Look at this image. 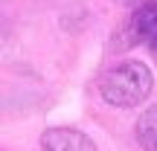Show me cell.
Instances as JSON below:
<instances>
[{
  "instance_id": "7a4b0ae2",
  "label": "cell",
  "mask_w": 157,
  "mask_h": 151,
  "mask_svg": "<svg viewBox=\"0 0 157 151\" xmlns=\"http://www.w3.org/2000/svg\"><path fill=\"white\" fill-rule=\"evenodd\" d=\"M128 32L137 44H146L157 52V0H143L128 21Z\"/></svg>"
},
{
  "instance_id": "277c9868",
  "label": "cell",
  "mask_w": 157,
  "mask_h": 151,
  "mask_svg": "<svg viewBox=\"0 0 157 151\" xmlns=\"http://www.w3.org/2000/svg\"><path fill=\"white\" fill-rule=\"evenodd\" d=\"M134 137L143 151H157V105L146 108L134 125Z\"/></svg>"
},
{
  "instance_id": "6da1fadb",
  "label": "cell",
  "mask_w": 157,
  "mask_h": 151,
  "mask_svg": "<svg viewBox=\"0 0 157 151\" xmlns=\"http://www.w3.org/2000/svg\"><path fill=\"white\" fill-rule=\"evenodd\" d=\"M151 87H154L151 70L143 61H119L108 67L96 81L102 102H108L111 108H137L140 102L148 99Z\"/></svg>"
},
{
  "instance_id": "3957f363",
  "label": "cell",
  "mask_w": 157,
  "mask_h": 151,
  "mask_svg": "<svg viewBox=\"0 0 157 151\" xmlns=\"http://www.w3.org/2000/svg\"><path fill=\"white\" fill-rule=\"evenodd\" d=\"M44 151H96L93 140L76 128H47L41 137Z\"/></svg>"
},
{
  "instance_id": "5b68a950",
  "label": "cell",
  "mask_w": 157,
  "mask_h": 151,
  "mask_svg": "<svg viewBox=\"0 0 157 151\" xmlns=\"http://www.w3.org/2000/svg\"><path fill=\"white\" fill-rule=\"evenodd\" d=\"M119 3H125V6H140L143 0H119Z\"/></svg>"
}]
</instances>
